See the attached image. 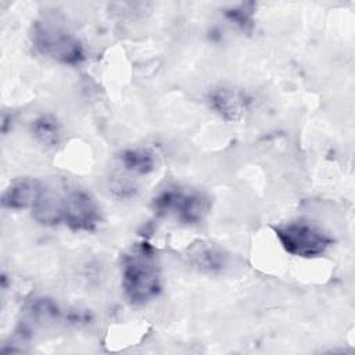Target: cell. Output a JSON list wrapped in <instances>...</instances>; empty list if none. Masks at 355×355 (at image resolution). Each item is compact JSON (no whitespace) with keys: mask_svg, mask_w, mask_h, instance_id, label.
<instances>
[{"mask_svg":"<svg viewBox=\"0 0 355 355\" xmlns=\"http://www.w3.org/2000/svg\"><path fill=\"white\" fill-rule=\"evenodd\" d=\"M122 287L136 305L155 298L161 290V269L155 250L148 243L133 244L122 258Z\"/></svg>","mask_w":355,"mask_h":355,"instance_id":"1","label":"cell"},{"mask_svg":"<svg viewBox=\"0 0 355 355\" xmlns=\"http://www.w3.org/2000/svg\"><path fill=\"white\" fill-rule=\"evenodd\" d=\"M282 247L291 255L315 258L323 255L333 244V239L319 226L305 220H291L275 226Z\"/></svg>","mask_w":355,"mask_h":355,"instance_id":"2","label":"cell"},{"mask_svg":"<svg viewBox=\"0 0 355 355\" xmlns=\"http://www.w3.org/2000/svg\"><path fill=\"white\" fill-rule=\"evenodd\" d=\"M32 42L40 54L62 64L73 65L85 58L82 43L65 29L49 22L35 24Z\"/></svg>","mask_w":355,"mask_h":355,"instance_id":"3","label":"cell"},{"mask_svg":"<svg viewBox=\"0 0 355 355\" xmlns=\"http://www.w3.org/2000/svg\"><path fill=\"white\" fill-rule=\"evenodd\" d=\"M154 211L159 215L175 214L184 223H200L211 209L209 197L200 191L183 193L176 189L161 191L153 201Z\"/></svg>","mask_w":355,"mask_h":355,"instance_id":"4","label":"cell"},{"mask_svg":"<svg viewBox=\"0 0 355 355\" xmlns=\"http://www.w3.org/2000/svg\"><path fill=\"white\" fill-rule=\"evenodd\" d=\"M62 222L76 232H93L101 222L100 205L89 191L69 190L62 197Z\"/></svg>","mask_w":355,"mask_h":355,"instance_id":"5","label":"cell"},{"mask_svg":"<svg viewBox=\"0 0 355 355\" xmlns=\"http://www.w3.org/2000/svg\"><path fill=\"white\" fill-rule=\"evenodd\" d=\"M44 184L33 178H18L10 183L1 196V204L4 208L22 209L32 208L42 191Z\"/></svg>","mask_w":355,"mask_h":355,"instance_id":"6","label":"cell"},{"mask_svg":"<svg viewBox=\"0 0 355 355\" xmlns=\"http://www.w3.org/2000/svg\"><path fill=\"white\" fill-rule=\"evenodd\" d=\"M209 104L226 121H237L243 116L248 98L241 90L233 87H218L209 94Z\"/></svg>","mask_w":355,"mask_h":355,"instance_id":"7","label":"cell"},{"mask_svg":"<svg viewBox=\"0 0 355 355\" xmlns=\"http://www.w3.org/2000/svg\"><path fill=\"white\" fill-rule=\"evenodd\" d=\"M31 209L39 223L53 226L62 222V197L47 187H44Z\"/></svg>","mask_w":355,"mask_h":355,"instance_id":"8","label":"cell"},{"mask_svg":"<svg viewBox=\"0 0 355 355\" xmlns=\"http://www.w3.org/2000/svg\"><path fill=\"white\" fill-rule=\"evenodd\" d=\"M32 133L40 144L54 147L61 140V125L55 116L44 114L33 121Z\"/></svg>","mask_w":355,"mask_h":355,"instance_id":"9","label":"cell"},{"mask_svg":"<svg viewBox=\"0 0 355 355\" xmlns=\"http://www.w3.org/2000/svg\"><path fill=\"white\" fill-rule=\"evenodd\" d=\"M189 258L194 266L207 272L219 270L225 262L222 252L209 244L194 245L189 254Z\"/></svg>","mask_w":355,"mask_h":355,"instance_id":"10","label":"cell"},{"mask_svg":"<svg viewBox=\"0 0 355 355\" xmlns=\"http://www.w3.org/2000/svg\"><path fill=\"white\" fill-rule=\"evenodd\" d=\"M122 165L135 173L139 175H146L155 168V158L153 153L144 148H133V150H126L121 155Z\"/></svg>","mask_w":355,"mask_h":355,"instance_id":"11","label":"cell"},{"mask_svg":"<svg viewBox=\"0 0 355 355\" xmlns=\"http://www.w3.org/2000/svg\"><path fill=\"white\" fill-rule=\"evenodd\" d=\"M252 7L254 4H241L239 8H233L232 11H227L226 15L240 28L245 29L248 25H251Z\"/></svg>","mask_w":355,"mask_h":355,"instance_id":"12","label":"cell"}]
</instances>
